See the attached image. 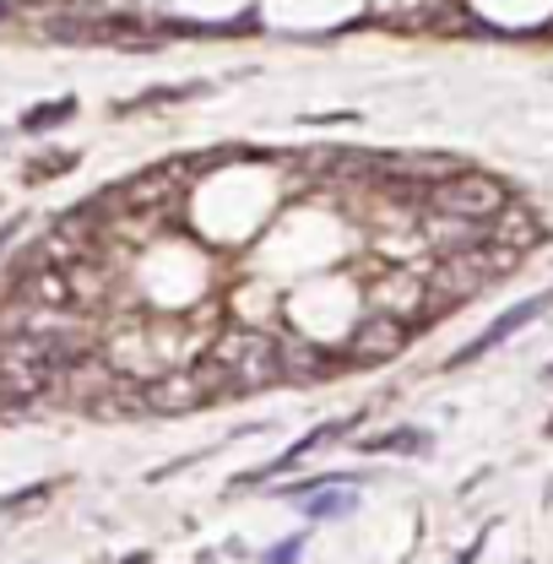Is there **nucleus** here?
Returning <instances> with one entry per match:
<instances>
[{"label":"nucleus","mask_w":553,"mask_h":564,"mask_svg":"<svg viewBox=\"0 0 553 564\" xmlns=\"http://www.w3.org/2000/svg\"><path fill=\"white\" fill-rule=\"evenodd\" d=\"M353 445L369 451V456H429L434 451V434L429 429H380V434L353 440Z\"/></svg>","instance_id":"obj_10"},{"label":"nucleus","mask_w":553,"mask_h":564,"mask_svg":"<svg viewBox=\"0 0 553 564\" xmlns=\"http://www.w3.org/2000/svg\"><path fill=\"white\" fill-rule=\"evenodd\" d=\"M39 499H50V484H33V489H22V494H6L0 510H22V505H39Z\"/></svg>","instance_id":"obj_15"},{"label":"nucleus","mask_w":553,"mask_h":564,"mask_svg":"<svg viewBox=\"0 0 553 564\" xmlns=\"http://www.w3.org/2000/svg\"><path fill=\"white\" fill-rule=\"evenodd\" d=\"M304 549H310V532H293V538L272 543V549L261 554V564H299L304 560Z\"/></svg>","instance_id":"obj_13"},{"label":"nucleus","mask_w":553,"mask_h":564,"mask_svg":"<svg viewBox=\"0 0 553 564\" xmlns=\"http://www.w3.org/2000/svg\"><path fill=\"white\" fill-rule=\"evenodd\" d=\"M276 364H282V380H299V386L347 375L343 352H326V348H315V343H304V337H282L276 343Z\"/></svg>","instance_id":"obj_7"},{"label":"nucleus","mask_w":553,"mask_h":564,"mask_svg":"<svg viewBox=\"0 0 553 564\" xmlns=\"http://www.w3.org/2000/svg\"><path fill=\"white\" fill-rule=\"evenodd\" d=\"M6 11H11V0H0V17H6Z\"/></svg>","instance_id":"obj_17"},{"label":"nucleus","mask_w":553,"mask_h":564,"mask_svg":"<svg viewBox=\"0 0 553 564\" xmlns=\"http://www.w3.org/2000/svg\"><path fill=\"white\" fill-rule=\"evenodd\" d=\"M71 115H76V98H61V104H39V109H28V115H22V131H55V126H66Z\"/></svg>","instance_id":"obj_12"},{"label":"nucleus","mask_w":553,"mask_h":564,"mask_svg":"<svg viewBox=\"0 0 553 564\" xmlns=\"http://www.w3.org/2000/svg\"><path fill=\"white\" fill-rule=\"evenodd\" d=\"M276 343H282V337L261 332V326H223V332H217V343L207 348V358L223 369L228 397H245V391H256V386H276V380H282Z\"/></svg>","instance_id":"obj_2"},{"label":"nucleus","mask_w":553,"mask_h":564,"mask_svg":"<svg viewBox=\"0 0 553 564\" xmlns=\"http://www.w3.org/2000/svg\"><path fill=\"white\" fill-rule=\"evenodd\" d=\"M510 202H516V196L505 191V180H494L484 169H462V174L440 180V185L423 196V212H445V217H467V223H494Z\"/></svg>","instance_id":"obj_3"},{"label":"nucleus","mask_w":553,"mask_h":564,"mask_svg":"<svg viewBox=\"0 0 553 564\" xmlns=\"http://www.w3.org/2000/svg\"><path fill=\"white\" fill-rule=\"evenodd\" d=\"M549 304H553V288H549V293H532V299H521V304H516V310H505V315H499L494 326H484V332H478V337H473L467 348H456V352H451V358H445V369L478 364L484 352H494L499 343H510V337H516V332H527L532 321H543V310H549Z\"/></svg>","instance_id":"obj_6"},{"label":"nucleus","mask_w":553,"mask_h":564,"mask_svg":"<svg viewBox=\"0 0 553 564\" xmlns=\"http://www.w3.org/2000/svg\"><path fill=\"white\" fill-rule=\"evenodd\" d=\"M488 239L505 245V250H516V256H532L538 245H549V228L538 223V212H527L521 202H510V207L488 223Z\"/></svg>","instance_id":"obj_9"},{"label":"nucleus","mask_w":553,"mask_h":564,"mask_svg":"<svg viewBox=\"0 0 553 564\" xmlns=\"http://www.w3.org/2000/svg\"><path fill=\"white\" fill-rule=\"evenodd\" d=\"M17 228H22V223H0V250H6V245L17 239Z\"/></svg>","instance_id":"obj_16"},{"label":"nucleus","mask_w":553,"mask_h":564,"mask_svg":"<svg viewBox=\"0 0 553 564\" xmlns=\"http://www.w3.org/2000/svg\"><path fill=\"white\" fill-rule=\"evenodd\" d=\"M418 245H429L434 256H467V250L488 245V223L445 217V212H423V223H418Z\"/></svg>","instance_id":"obj_8"},{"label":"nucleus","mask_w":553,"mask_h":564,"mask_svg":"<svg viewBox=\"0 0 553 564\" xmlns=\"http://www.w3.org/2000/svg\"><path fill=\"white\" fill-rule=\"evenodd\" d=\"M521 261L527 256H516V250H505V245H478V250H467V256H434L429 267H423V278H429V299H434V321L440 315H451L456 304H473V299H484L494 282L516 278L521 272Z\"/></svg>","instance_id":"obj_1"},{"label":"nucleus","mask_w":553,"mask_h":564,"mask_svg":"<svg viewBox=\"0 0 553 564\" xmlns=\"http://www.w3.org/2000/svg\"><path fill=\"white\" fill-rule=\"evenodd\" d=\"M126 564H147V554H137V560H126Z\"/></svg>","instance_id":"obj_18"},{"label":"nucleus","mask_w":553,"mask_h":564,"mask_svg":"<svg viewBox=\"0 0 553 564\" xmlns=\"http://www.w3.org/2000/svg\"><path fill=\"white\" fill-rule=\"evenodd\" d=\"M369 310L397 315V321H408L413 332L429 326V321H434V299H429L423 267H380V272L369 278Z\"/></svg>","instance_id":"obj_4"},{"label":"nucleus","mask_w":553,"mask_h":564,"mask_svg":"<svg viewBox=\"0 0 553 564\" xmlns=\"http://www.w3.org/2000/svg\"><path fill=\"white\" fill-rule=\"evenodd\" d=\"M413 343V326L408 321H397V315H380V310H369L358 326H353V337H347V369H375V364H391V358H402Z\"/></svg>","instance_id":"obj_5"},{"label":"nucleus","mask_w":553,"mask_h":564,"mask_svg":"<svg viewBox=\"0 0 553 564\" xmlns=\"http://www.w3.org/2000/svg\"><path fill=\"white\" fill-rule=\"evenodd\" d=\"M543 375H549V380H553V364H549V369H543Z\"/></svg>","instance_id":"obj_19"},{"label":"nucleus","mask_w":553,"mask_h":564,"mask_svg":"<svg viewBox=\"0 0 553 564\" xmlns=\"http://www.w3.org/2000/svg\"><path fill=\"white\" fill-rule=\"evenodd\" d=\"M549 434H553V419H549Z\"/></svg>","instance_id":"obj_20"},{"label":"nucleus","mask_w":553,"mask_h":564,"mask_svg":"<svg viewBox=\"0 0 553 564\" xmlns=\"http://www.w3.org/2000/svg\"><path fill=\"white\" fill-rule=\"evenodd\" d=\"M71 163H76V158H71V152H55V158H39V163H33V169H28V180H44V174H66Z\"/></svg>","instance_id":"obj_14"},{"label":"nucleus","mask_w":553,"mask_h":564,"mask_svg":"<svg viewBox=\"0 0 553 564\" xmlns=\"http://www.w3.org/2000/svg\"><path fill=\"white\" fill-rule=\"evenodd\" d=\"M353 510H358V494L353 489H321V494H310V499H304V516H310V521H326V516H353Z\"/></svg>","instance_id":"obj_11"}]
</instances>
